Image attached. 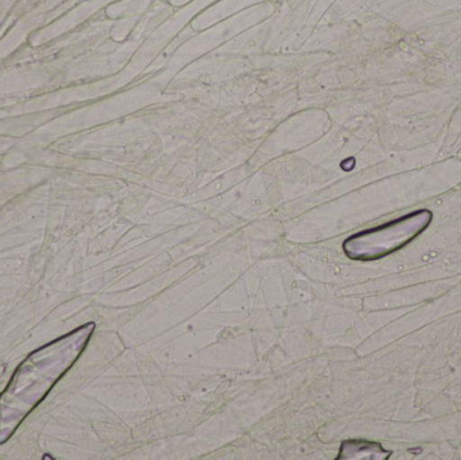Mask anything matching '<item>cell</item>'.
I'll list each match as a JSON object with an SVG mask.
<instances>
[{
	"instance_id": "3",
	"label": "cell",
	"mask_w": 461,
	"mask_h": 460,
	"mask_svg": "<svg viewBox=\"0 0 461 460\" xmlns=\"http://www.w3.org/2000/svg\"><path fill=\"white\" fill-rule=\"evenodd\" d=\"M392 453L384 450L381 445L373 442H363V440H348L341 445L339 460L354 459H371L384 460L389 459Z\"/></svg>"
},
{
	"instance_id": "1",
	"label": "cell",
	"mask_w": 461,
	"mask_h": 460,
	"mask_svg": "<svg viewBox=\"0 0 461 460\" xmlns=\"http://www.w3.org/2000/svg\"><path fill=\"white\" fill-rule=\"evenodd\" d=\"M94 329L95 323L86 324L35 351L18 367L0 396V445L77 361Z\"/></svg>"
},
{
	"instance_id": "2",
	"label": "cell",
	"mask_w": 461,
	"mask_h": 460,
	"mask_svg": "<svg viewBox=\"0 0 461 460\" xmlns=\"http://www.w3.org/2000/svg\"><path fill=\"white\" fill-rule=\"evenodd\" d=\"M432 221V212L417 211L405 218L384 224L378 229L360 232L344 242V251L351 259L373 261L400 250L406 243L421 234Z\"/></svg>"
}]
</instances>
